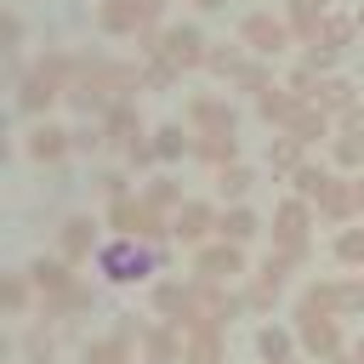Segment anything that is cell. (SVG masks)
<instances>
[{"label": "cell", "mask_w": 364, "mask_h": 364, "mask_svg": "<svg viewBox=\"0 0 364 364\" xmlns=\"http://www.w3.org/2000/svg\"><path fill=\"white\" fill-rule=\"evenodd\" d=\"M97 267H102V279H114V284H136V279H148V273L159 267V250L142 245L136 233H119V239H108V245L97 250Z\"/></svg>", "instance_id": "6da1fadb"}, {"label": "cell", "mask_w": 364, "mask_h": 364, "mask_svg": "<svg viewBox=\"0 0 364 364\" xmlns=\"http://www.w3.org/2000/svg\"><path fill=\"white\" fill-rule=\"evenodd\" d=\"M108 222H119V228L136 233V239H154V233H159V210H154L148 199H114Z\"/></svg>", "instance_id": "7a4b0ae2"}, {"label": "cell", "mask_w": 364, "mask_h": 364, "mask_svg": "<svg viewBox=\"0 0 364 364\" xmlns=\"http://www.w3.org/2000/svg\"><path fill=\"white\" fill-rule=\"evenodd\" d=\"M193 273L199 279H233V273H245V256H239V245H210V250H199V262H193Z\"/></svg>", "instance_id": "3957f363"}, {"label": "cell", "mask_w": 364, "mask_h": 364, "mask_svg": "<svg viewBox=\"0 0 364 364\" xmlns=\"http://www.w3.org/2000/svg\"><path fill=\"white\" fill-rule=\"evenodd\" d=\"M165 63L171 68H193L199 57H205V40H199V28H165Z\"/></svg>", "instance_id": "277c9868"}, {"label": "cell", "mask_w": 364, "mask_h": 364, "mask_svg": "<svg viewBox=\"0 0 364 364\" xmlns=\"http://www.w3.org/2000/svg\"><path fill=\"white\" fill-rule=\"evenodd\" d=\"M279 245H284V256H301V239H307V205L301 199H290L284 210H279Z\"/></svg>", "instance_id": "5b68a950"}, {"label": "cell", "mask_w": 364, "mask_h": 364, "mask_svg": "<svg viewBox=\"0 0 364 364\" xmlns=\"http://www.w3.org/2000/svg\"><path fill=\"white\" fill-rule=\"evenodd\" d=\"M301 341H307L313 353H336V341H341V336H336V318H330V313H313V301L301 307Z\"/></svg>", "instance_id": "8992f818"}, {"label": "cell", "mask_w": 364, "mask_h": 364, "mask_svg": "<svg viewBox=\"0 0 364 364\" xmlns=\"http://www.w3.org/2000/svg\"><path fill=\"white\" fill-rule=\"evenodd\" d=\"M210 222H216V210H210V205H182V210L171 216V233H176V239H188V245H199V239L210 233Z\"/></svg>", "instance_id": "52a82bcc"}, {"label": "cell", "mask_w": 364, "mask_h": 364, "mask_svg": "<svg viewBox=\"0 0 364 364\" xmlns=\"http://www.w3.org/2000/svg\"><path fill=\"white\" fill-rule=\"evenodd\" d=\"M245 46H250V51H279V46H284V23H273L267 11H256V17L245 23Z\"/></svg>", "instance_id": "ba28073f"}, {"label": "cell", "mask_w": 364, "mask_h": 364, "mask_svg": "<svg viewBox=\"0 0 364 364\" xmlns=\"http://www.w3.org/2000/svg\"><path fill=\"white\" fill-rule=\"evenodd\" d=\"M68 148H74V142H68L63 125H34V131H28V154H34V159H63Z\"/></svg>", "instance_id": "9c48e42d"}, {"label": "cell", "mask_w": 364, "mask_h": 364, "mask_svg": "<svg viewBox=\"0 0 364 364\" xmlns=\"http://www.w3.org/2000/svg\"><path fill=\"white\" fill-rule=\"evenodd\" d=\"M216 233H222L228 245H245V239H256V210H245V205L222 210V216H216Z\"/></svg>", "instance_id": "30bf717a"}, {"label": "cell", "mask_w": 364, "mask_h": 364, "mask_svg": "<svg viewBox=\"0 0 364 364\" xmlns=\"http://www.w3.org/2000/svg\"><path fill=\"white\" fill-rule=\"evenodd\" d=\"M91 239H97L91 216H74V222L63 228V256H85V250H91Z\"/></svg>", "instance_id": "8fae6325"}, {"label": "cell", "mask_w": 364, "mask_h": 364, "mask_svg": "<svg viewBox=\"0 0 364 364\" xmlns=\"http://www.w3.org/2000/svg\"><path fill=\"white\" fill-rule=\"evenodd\" d=\"M256 353H262L267 364H279V358L290 353V336H284V330H262V336H256Z\"/></svg>", "instance_id": "7c38bea8"}, {"label": "cell", "mask_w": 364, "mask_h": 364, "mask_svg": "<svg viewBox=\"0 0 364 364\" xmlns=\"http://www.w3.org/2000/svg\"><path fill=\"white\" fill-rule=\"evenodd\" d=\"M154 154H159V159H176V154H188V136H182V125H165V131H159V142H154Z\"/></svg>", "instance_id": "4fadbf2b"}, {"label": "cell", "mask_w": 364, "mask_h": 364, "mask_svg": "<svg viewBox=\"0 0 364 364\" xmlns=\"http://www.w3.org/2000/svg\"><path fill=\"white\" fill-rule=\"evenodd\" d=\"M336 256H341V262H364V233H358V228L341 233V239H336Z\"/></svg>", "instance_id": "5bb4252c"}, {"label": "cell", "mask_w": 364, "mask_h": 364, "mask_svg": "<svg viewBox=\"0 0 364 364\" xmlns=\"http://www.w3.org/2000/svg\"><path fill=\"white\" fill-rule=\"evenodd\" d=\"M245 188H250V171H245V165H233V171H222V193H228V199H239Z\"/></svg>", "instance_id": "9a60e30c"}, {"label": "cell", "mask_w": 364, "mask_h": 364, "mask_svg": "<svg viewBox=\"0 0 364 364\" xmlns=\"http://www.w3.org/2000/svg\"><path fill=\"white\" fill-rule=\"evenodd\" d=\"M318 97H324L330 108H341V102H347V80H324V85H318Z\"/></svg>", "instance_id": "2e32d148"}, {"label": "cell", "mask_w": 364, "mask_h": 364, "mask_svg": "<svg viewBox=\"0 0 364 364\" xmlns=\"http://www.w3.org/2000/svg\"><path fill=\"white\" fill-rule=\"evenodd\" d=\"M336 159H341V165L364 159V142H358V136H341V142H336Z\"/></svg>", "instance_id": "e0dca14e"}, {"label": "cell", "mask_w": 364, "mask_h": 364, "mask_svg": "<svg viewBox=\"0 0 364 364\" xmlns=\"http://www.w3.org/2000/svg\"><path fill=\"white\" fill-rule=\"evenodd\" d=\"M210 358H216V336H210V330H205V336H199V341H193V364H210Z\"/></svg>", "instance_id": "ac0fdd59"}, {"label": "cell", "mask_w": 364, "mask_h": 364, "mask_svg": "<svg viewBox=\"0 0 364 364\" xmlns=\"http://www.w3.org/2000/svg\"><path fill=\"white\" fill-rule=\"evenodd\" d=\"M313 11H324V0H296V23L313 28Z\"/></svg>", "instance_id": "d6986e66"}, {"label": "cell", "mask_w": 364, "mask_h": 364, "mask_svg": "<svg viewBox=\"0 0 364 364\" xmlns=\"http://www.w3.org/2000/svg\"><path fill=\"white\" fill-rule=\"evenodd\" d=\"M353 210H364V176L353 182Z\"/></svg>", "instance_id": "ffe728a7"}, {"label": "cell", "mask_w": 364, "mask_h": 364, "mask_svg": "<svg viewBox=\"0 0 364 364\" xmlns=\"http://www.w3.org/2000/svg\"><path fill=\"white\" fill-rule=\"evenodd\" d=\"M358 364H364V341H358Z\"/></svg>", "instance_id": "44dd1931"}, {"label": "cell", "mask_w": 364, "mask_h": 364, "mask_svg": "<svg viewBox=\"0 0 364 364\" xmlns=\"http://www.w3.org/2000/svg\"><path fill=\"white\" fill-rule=\"evenodd\" d=\"M199 6H222V0H199Z\"/></svg>", "instance_id": "7402d4cb"}]
</instances>
